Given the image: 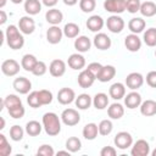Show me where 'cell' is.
<instances>
[{"mask_svg": "<svg viewBox=\"0 0 156 156\" xmlns=\"http://www.w3.org/2000/svg\"><path fill=\"white\" fill-rule=\"evenodd\" d=\"M93 105L96 110H105L108 106V96L105 93H96L93 98Z\"/></svg>", "mask_w": 156, "mask_h": 156, "instance_id": "cell-32", "label": "cell"}, {"mask_svg": "<svg viewBox=\"0 0 156 156\" xmlns=\"http://www.w3.org/2000/svg\"><path fill=\"white\" fill-rule=\"evenodd\" d=\"M67 65H68L72 69H74V71L83 69V68L85 67V57H84L80 52L71 54V55L68 56Z\"/></svg>", "mask_w": 156, "mask_h": 156, "instance_id": "cell-20", "label": "cell"}, {"mask_svg": "<svg viewBox=\"0 0 156 156\" xmlns=\"http://www.w3.org/2000/svg\"><path fill=\"white\" fill-rule=\"evenodd\" d=\"M69 154H71V152H69L67 149H66V150H61V151H57V155H68V156H69Z\"/></svg>", "mask_w": 156, "mask_h": 156, "instance_id": "cell-55", "label": "cell"}, {"mask_svg": "<svg viewBox=\"0 0 156 156\" xmlns=\"http://www.w3.org/2000/svg\"><path fill=\"white\" fill-rule=\"evenodd\" d=\"M74 49L77 50V52H87L90 50L91 48V40L87 37V35H78L76 39H74Z\"/></svg>", "mask_w": 156, "mask_h": 156, "instance_id": "cell-24", "label": "cell"}, {"mask_svg": "<svg viewBox=\"0 0 156 156\" xmlns=\"http://www.w3.org/2000/svg\"><path fill=\"white\" fill-rule=\"evenodd\" d=\"M82 134L84 136V139L87 140H94L98 134H99V127L98 124L95 123H87L84 127H83V130H82Z\"/></svg>", "mask_w": 156, "mask_h": 156, "instance_id": "cell-30", "label": "cell"}, {"mask_svg": "<svg viewBox=\"0 0 156 156\" xmlns=\"http://www.w3.org/2000/svg\"><path fill=\"white\" fill-rule=\"evenodd\" d=\"M105 24H106L107 29L111 33H115V34L121 33L124 29V26H126L123 18L121 16H118V15H111L110 17H107Z\"/></svg>", "mask_w": 156, "mask_h": 156, "instance_id": "cell-5", "label": "cell"}, {"mask_svg": "<svg viewBox=\"0 0 156 156\" xmlns=\"http://www.w3.org/2000/svg\"><path fill=\"white\" fill-rule=\"evenodd\" d=\"M57 1H58V0H41L43 5H44V6H46V7H49V9L54 7V6L57 4Z\"/></svg>", "mask_w": 156, "mask_h": 156, "instance_id": "cell-52", "label": "cell"}, {"mask_svg": "<svg viewBox=\"0 0 156 156\" xmlns=\"http://www.w3.org/2000/svg\"><path fill=\"white\" fill-rule=\"evenodd\" d=\"M26 133L29 135V136H37L41 133V130L44 129L43 128V123H39L38 121L35 119H32L29 122H27L26 124Z\"/></svg>", "mask_w": 156, "mask_h": 156, "instance_id": "cell-33", "label": "cell"}, {"mask_svg": "<svg viewBox=\"0 0 156 156\" xmlns=\"http://www.w3.org/2000/svg\"><path fill=\"white\" fill-rule=\"evenodd\" d=\"M93 44L99 50H107V49L111 48L112 41H111V38L107 34L99 32V33L95 34V37L93 39Z\"/></svg>", "mask_w": 156, "mask_h": 156, "instance_id": "cell-17", "label": "cell"}, {"mask_svg": "<svg viewBox=\"0 0 156 156\" xmlns=\"http://www.w3.org/2000/svg\"><path fill=\"white\" fill-rule=\"evenodd\" d=\"M6 21H7V15H6V12H5L4 10H0V24H1V26L5 24Z\"/></svg>", "mask_w": 156, "mask_h": 156, "instance_id": "cell-53", "label": "cell"}, {"mask_svg": "<svg viewBox=\"0 0 156 156\" xmlns=\"http://www.w3.org/2000/svg\"><path fill=\"white\" fill-rule=\"evenodd\" d=\"M150 152H151L150 144L144 139H139L135 143H133L132 149H130L132 156H147Z\"/></svg>", "mask_w": 156, "mask_h": 156, "instance_id": "cell-8", "label": "cell"}, {"mask_svg": "<svg viewBox=\"0 0 156 156\" xmlns=\"http://www.w3.org/2000/svg\"><path fill=\"white\" fill-rule=\"evenodd\" d=\"M38 62V58L33 55V54H26L22 56V60H21V66L24 71L27 72H32L34 66L37 65Z\"/></svg>", "mask_w": 156, "mask_h": 156, "instance_id": "cell-34", "label": "cell"}, {"mask_svg": "<svg viewBox=\"0 0 156 156\" xmlns=\"http://www.w3.org/2000/svg\"><path fill=\"white\" fill-rule=\"evenodd\" d=\"M98 127H99V134L100 135H104V136L111 134V132L113 129V124H112L111 119H102L98 124Z\"/></svg>", "mask_w": 156, "mask_h": 156, "instance_id": "cell-40", "label": "cell"}, {"mask_svg": "<svg viewBox=\"0 0 156 156\" xmlns=\"http://www.w3.org/2000/svg\"><path fill=\"white\" fill-rule=\"evenodd\" d=\"M5 40L10 49L12 50H20L24 45V37L23 33L20 30L18 26L10 24L5 29Z\"/></svg>", "mask_w": 156, "mask_h": 156, "instance_id": "cell-1", "label": "cell"}, {"mask_svg": "<svg viewBox=\"0 0 156 156\" xmlns=\"http://www.w3.org/2000/svg\"><path fill=\"white\" fill-rule=\"evenodd\" d=\"M65 146L71 154H74V152H78L82 149V141H80V139L78 136H69L66 140V145Z\"/></svg>", "mask_w": 156, "mask_h": 156, "instance_id": "cell-36", "label": "cell"}, {"mask_svg": "<svg viewBox=\"0 0 156 156\" xmlns=\"http://www.w3.org/2000/svg\"><path fill=\"white\" fill-rule=\"evenodd\" d=\"M12 4H16V5H18V4H21V2H23L24 0H10Z\"/></svg>", "mask_w": 156, "mask_h": 156, "instance_id": "cell-57", "label": "cell"}, {"mask_svg": "<svg viewBox=\"0 0 156 156\" xmlns=\"http://www.w3.org/2000/svg\"><path fill=\"white\" fill-rule=\"evenodd\" d=\"M95 77L99 74V72L101 71V68H102V65L101 63H99V62H91V63H89L88 65V67H87Z\"/></svg>", "mask_w": 156, "mask_h": 156, "instance_id": "cell-50", "label": "cell"}, {"mask_svg": "<svg viewBox=\"0 0 156 156\" xmlns=\"http://www.w3.org/2000/svg\"><path fill=\"white\" fill-rule=\"evenodd\" d=\"M139 12L144 17H152L156 15V4L152 1H144L140 5Z\"/></svg>", "mask_w": 156, "mask_h": 156, "instance_id": "cell-35", "label": "cell"}, {"mask_svg": "<svg viewBox=\"0 0 156 156\" xmlns=\"http://www.w3.org/2000/svg\"><path fill=\"white\" fill-rule=\"evenodd\" d=\"M24 132H26V129H23L21 126L13 124V126L10 128V138H11L13 141H21V140L23 139Z\"/></svg>", "mask_w": 156, "mask_h": 156, "instance_id": "cell-39", "label": "cell"}, {"mask_svg": "<svg viewBox=\"0 0 156 156\" xmlns=\"http://www.w3.org/2000/svg\"><path fill=\"white\" fill-rule=\"evenodd\" d=\"M139 108H140V113L145 117L155 116L156 115V101L151 100V99H147V100L141 102Z\"/></svg>", "mask_w": 156, "mask_h": 156, "instance_id": "cell-25", "label": "cell"}, {"mask_svg": "<svg viewBox=\"0 0 156 156\" xmlns=\"http://www.w3.org/2000/svg\"><path fill=\"white\" fill-rule=\"evenodd\" d=\"M124 84L128 89L130 90H138L139 88L143 87L144 84V77L141 73L139 72H132L129 73L127 77H126V80H124Z\"/></svg>", "mask_w": 156, "mask_h": 156, "instance_id": "cell-7", "label": "cell"}, {"mask_svg": "<svg viewBox=\"0 0 156 156\" xmlns=\"http://www.w3.org/2000/svg\"><path fill=\"white\" fill-rule=\"evenodd\" d=\"M27 102L30 107L33 108H38L40 107V100H39V95H38V90H34V91H30L27 96Z\"/></svg>", "mask_w": 156, "mask_h": 156, "instance_id": "cell-44", "label": "cell"}, {"mask_svg": "<svg viewBox=\"0 0 156 156\" xmlns=\"http://www.w3.org/2000/svg\"><path fill=\"white\" fill-rule=\"evenodd\" d=\"M45 20L48 23H50L51 26H58L62 20H63V13L58 10V9H55V7H51L46 11L45 13Z\"/></svg>", "mask_w": 156, "mask_h": 156, "instance_id": "cell-23", "label": "cell"}, {"mask_svg": "<svg viewBox=\"0 0 156 156\" xmlns=\"http://www.w3.org/2000/svg\"><path fill=\"white\" fill-rule=\"evenodd\" d=\"M104 9L112 15H119L126 11V0H105Z\"/></svg>", "mask_w": 156, "mask_h": 156, "instance_id": "cell-9", "label": "cell"}, {"mask_svg": "<svg viewBox=\"0 0 156 156\" xmlns=\"http://www.w3.org/2000/svg\"><path fill=\"white\" fill-rule=\"evenodd\" d=\"M155 56H156V50H155Z\"/></svg>", "mask_w": 156, "mask_h": 156, "instance_id": "cell-60", "label": "cell"}, {"mask_svg": "<svg viewBox=\"0 0 156 156\" xmlns=\"http://www.w3.org/2000/svg\"><path fill=\"white\" fill-rule=\"evenodd\" d=\"M61 117H58L55 112H46L41 118L43 128L45 133L50 136H56L61 132Z\"/></svg>", "mask_w": 156, "mask_h": 156, "instance_id": "cell-2", "label": "cell"}, {"mask_svg": "<svg viewBox=\"0 0 156 156\" xmlns=\"http://www.w3.org/2000/svg\"><path fill=\"white\" fill-rule=\"evenodd\" d=\"M41 4L39 0H24V11L29 16H35L41 11Z\"/></svg>", "mask_w": 156, "mask_h": 156, "instance_id": "cell-29", "label": "cell"}, {"mask_svg": "<svg viewBox=\"0 0 156 156\" xmlns=\"http://www.w3.org/2000/svg\"><path fill=\"white\" fill-rule=\"evenodd\" d=\"M5 128V119L4 117H1V126H0V129H4Z\"/></svg>", "mask_w": 156, "mask_h": 156, "instance_id": "cell-58", "label": "cell"}, {"mask_svg": "<svg viewBox=\"0 0 156 156\" xmlns=\"http://www.w3.org/2000/svg\"><path fill=\"white\" fill-rule=\"evenodd\" d=\"M63 30V35L66 38H69V39H76L78 35H79V32H80V28L77 23L74 22H68L65 24V27L62 28Z\"/></svg>", "mask_w": 156, "mask_h": 156, "instance_id": "cell-31", "label": "cell"}, {"mask_svg": "<svg viewBox=\"0 0 156 156\" xmlns=\"http://www.w3.org/2000/svg\"><path fill=\"white\" fill-rule=\"evenodd\" d=\"M143 40H144V43H145L147 46H150V48L156 46V28L151 27V28L146 29V30L144 32Z\"/></svg>", "mask_w": 156, "mask_h": 156, "instance_id": "cell-38", "label": "cell"}, {"mask_svg": "<svg viewBox=\"0 0 156 156\" xmlns=\"http://www.w3.org/2000/svg\"><path fill=\"white\" fill-rule=\"evenodd\" d=\"M107 115L111 119H119L124 115V107L119 102H113L107 107Z\"/></svg>", "mask_w": 156, "mask_h": 156, "instance_id": "cell-28", "label": "cell"}, {"mask_svg": "<svg viewBox=\"0 0 156 156\" xmlns=\"http://www.w3.org/2000/svg\"><path fill=\"white\" fill-rule=\"evenodd\" d=\"M63 37V30L58 26H51L46 30V40L49 44L56 45L62 40Z\"/></svg>", "mask_w": 156, "mask_h": 156, "instance_id": "cell-16", "label": "cell"}, {"mask_svg": "<svg viewBox=\"0 0 156 156\" xmlns=\"http://www.w3.org/2000/svg\"><path fill=\"white\" fill-rule=\"evenodd\" d=\"M117 150L113 146H104L100 150V155L101 156H116Z\"/></svg>", "mask_w": 156, "mask_h": 156, "instance_id": "cell-51", "label": "cell"}, {"mask_svg": "<svg viewBox=\"0 0 156 156\" xmlns=\"http://www.w3.org/2000/svg\"><path fill=\"white\" fill-rule=\"evenodd\" d=\"M18 28H20V30L23 34L29 35V34H32L35 30V22H34V20L29 15L23 16L18 21Z\"/></svg>", "mask_w": 156, "mask_h": 156, "instance_id": "cell-15", "label": "cell"}, {"mask_svg": "<svg viewBox=\"0 0 156 156\" xmlns=\"http://www.w3.org/2000/svg\"><path fill=\"white\" fill-rule=\"evenodd\" d=\"M115 76H116V68H115V66H112V65H105V66H102L101 71L96 76V79L99 82H101V83H107L112 78H115Z\"/></svg>", "mask_w": 156, "mask_h": 156, "instance_id": "cell-21", "label": "cell"}, {"mask_svg": "<svg viewBox=\"0 0 156 156\" xmlns=\"http://www.w3.org/2000/svg\"><path fill=\"white\" fill-rule=\"evenodd\" d=\"M46 71H48L46 63H45L44 61H39V60H38L37 65L34 66V68H33V71H32L30 73L34 74V76H37V77H41V76H44V74L46 73Z\"/></svg>", "mask_w": 156, "mask_h": 156, "instance_id": "cell-45", "label": "cell"}, {"mask_svg": "<svg viewBox=\"0 0 156 156\" xmlns=\"http://www.w3.org/2000/svg\"><path fill=\"white\" fill-rule=\"evenodd\" d=\"M21 68H22V66L13 58H7V60L2 61V63H1V72L7 77H13V76L18 74Z\"/></svg>", "mask_w": 156, "mask_h": 156, "instance_id": "cell-6", "label": "cell"}, {"mask_svg": "<svg viewBox=\"0 0 156 156\" xmlns=\"http://www.w3.org/2000/svg\"><path fill=\"white\" fill-rule=\"evenodd\" d=\"M62 1H63V4L67 5V6H74V5L78 2V0H62Z\"/></svg>", "mask_w": 156, "mask_h": 156, "instance_id": "cell-54", "label": "cell"}, {"mask_svg": "<svg viewBox=\"0 0 156 156\" xmlns=\"http://www.w3.org/2000/svg\"><path fill=\"white\" fill-rule=\"evenodd\" d=\"M79 7L83 12L90 13L95 10L96 7V1L95 0H79Z\"/></svg>", "mask_w": 156, "mask_h": 156, "instance_id": "cell-43", "label": "cell"}, {"mask_svg": "<svg viewBox=\"0 0 156 156\" xmlns=\"http://www.w3.org/2000/svg\"><path fill=\"white\" fill-rule=\"evenodd\" d=\"M146 84L151 88H156V71H150L146 74Z\"/></svg>", "mask_w": 156, "mask_h": 156, "instance_id": "cell-49", "label": "cell"}, {"mask_svg": "<svg viewBox=\"0 0 156 156\" xmlns=\"http://www.w3.org/2000/svg\"><path fill=\"white\" fill-rule=\"evenodd\" d=\"M4 105H5L4 107H6L7 111H9V110H11L13 107H17V106H21L23 104H22V100L20 99V96H17L16 94H9L4 99Z\"/></svg>", "mask_w": 156, "mask_h": 156, "instance_id": "cell-37", "label": "cell"}, {"mask_svg": "<svg viewBox=\"0 0 156 156\" xmlns=\"http://www.w3.org/2000/svg\"><path fill=\"white\" fill-rule=\"evenodd\" d=\"M113 143H115V146H117V149L126 150L128 147H132V145H133V136H132V134L129 132L122 130V132H118L115 135Z\"/></svg>", "mask_w": 156, "mask_h": 156, "instance_id": "cell-4", "label": "cell"}, {"mask_svg": "<svg viewBox=\"0 0 156 156\" xmlns=\"http://www.w3.org/2000/svg\"><path fill=\"white\" fill-rule=\"evenodd\" d=\"M38 95H39V100H40V105L44 106V105H50L52 102V93L50 90H46V89H40L38 90Z\"/></svg>", "mask_w": 156, "mask_h": 156, "instance_id": "cell-41", "label": "cell"}, {"mask_svg": "<svg viewBox=\"0 0 156 156\" xmlns=\"http://www.w3.org/2000/svg\"><path fill=\"white\" fill-rule=\"evenodd\" d=\"M124 46L130 52H136L141 48V39L138 37V34L130 33L124 38Z\"/></svg>", "mask_w": 156, "mask_h": 156, "instance_id": "cell-19", "label": "cell"}, {"mask_svg": "<svg viewBox=\"0 0 156 156\" xmlns=\"http://www.w3.org/2000/svg\"><path fill=\"white\" fill-rule=\"evenodd\" d=\"M56 99L61 105H69L76 100V93L71 88H61L57 93Z\"/></svg>", "mask_w": 156, "mask_h": 156, "instance_id": "cell-14", "label": "cell"}, {"mask_svg": "<svg viewBox=\"0 0 156 156\" xmlns=\"http://www.w3.org/2000/svg\"><path fill=\"white\" fill-rule=\"evenodd\" d=\"M7 112H9V115H10L12 118H15V119H20V118H22V117L24 116L26 110H24L23 105H21V106H17V107H13V108L9 110Z\"/></svg>", "mask_w": 156, "mask_h": 156, "instance_id": "cell-48", "label": "cell"}, {"mask_svg": "<svg viewBox=\"0 0 156 156\" xmlns=\"http://www.w3.org/2000/svg\"><path fill=\"white\" fill-rule=\"evenodd\" d=\"M85 26H87V28H88L90 32L99 33V32L102 29V27L105 26V21H104V18H102L101 16H99V15H91V16L87 20Z\"/></svg>", "mask_w": 156, "mask_h": 156, "instance_id": "cell-18", "label": "cell"}, {"mask_svg": "<svg viewBox=\"0 0 156 156\" xmlns=\"http://www.w3.org/2000/svg\"><path fill=\"white\" fill-rule=\"evenodd\" d=\"M49 73L55 78L62 77L66 73V62L60 58L52 60L49 65Z\"/></svg>", "mask_w": 156, "mask_h": 156, "instance_id": "cell-11", "label": "cell"}, {"mask_svg": "<svg viewBox=\"0 0 156 156\" xmlns=\"http://www.w3.org/2000/svg\"><path fill=\"white\" fill-rule=\"evenodd\" d=\"M74 104H76V107H78V110H88L93 105V98L89 94L83 93L76 96Z\"/></svg>", "mask_w": 156, "mask_h": 156, "instance_id": "cell-27", "label": "cell"}, {"mask_svg": "<svg viewBox=\"0 0 156 156\" xmlns=\"http://www.w3.org/2000/svg\"><path fill=\"white\" fill-rule=\"evenodd\" d=\"M37 155L38 156H54L55 155V150L52 149L51 145L49 144H43L39 146V149L37 150Z\"/></svg>", "mask_w": 156, "mask_h": 156, "instance_id": "cell-47", "label": "cell"}, {"mask_svg": "<svg viewBox=\"0 0 156 156\" xmlns=\"http://www.w3.org/2000/svg\"><path fill=\"white\" fill-rule=\"evenodd\" d=\"M95 79H96V77H95L88 68L82 69L80 73L78 74V78H77V80H78V85H79L80 88H83V89H88V88H90V87L94 84Z\"/></svg>", "mask_w": 156, "mask_h": 156, "instance_id": "cell-10", "label": "cell"}, {"mask_svg": "<svg viewBox=\"0 0 156 156\" xmlns=\"http://www.w3.org/2000/svg\"><path fill=\"white\" fill-rule=\"evenodd\" d=\"M6 2H7V0H0V9H2L6 5Z\"/></svg>", "mask_w": 156, "mask_h": 156, "instance_id": "cell-56", "label": "cell"}, {"mask_svg": "<svg viewBox=\"0 0 156 156\" xmlns=\"http://www.w3.org/2000/svg\"><path fill=\"white\" fill-rule=\"evenodd\" d=\"M140 0H126V10L129 13H136L140 10Z\"/></svg>", "mask_w": 156, "mask_h": 156, "instance_id": "cell-46", "label": "cell"}, {"mask_svg": "<svg viewBox=\"0 0 156 156\" xmlns=\"http://www.w3.org/2000/svg\"><path fill=\"white\" fill-rule=\"evenodd\" d=\"M150 154H151L152 156H156V149H154V150H152V151H151Z\"/></svg>", "mask_w": 156, "mask_h": 156, "instance_id": "cell-59", "label": "cell"}, {"mask_svg": "<svg viewBox=\"0 0 156 156\" xmlns=\"http://www.w3.org/2000/svg\"><path fill=\"white\" fill-rule=\"evenodd\" d=\"M61 121L65 126H68V127H73V126H77L79 122H80V115L78 112V110L76 108H65L61 113Z\"/></svg>", "mask_w": 156, "mask_h": 156, "instance_id": "cell-3", "label": "cell"}, {"mask_svg": "<svg viewBox=\"0 0 156 156\" xmlns=\"http://www.w3.org/2000/svg\"><path fill=\"white\" fill-rule=\"evenodd\" d=\"M12 87L13 89L18 93V94H22V95H26L32 89V82L26 78V77H17L13 83H12Z\"/></svg>", "mask_w": 156, "mask_h": 156, "instance_id": "cell-12", "label": "cell"}, {"mask_svg": "<svg viewBox=\"0 0 156 156\" xmlns=\"http://www.w3.org/2000/svg\"><path fill=\"white\" fill-rule=\"evenodd\" d=\"M123 99H124V106L127 108H129V110H134V108L139 107L141 105V102H143L141 95L136 90H132Z\"/></svg>", "mask_w": 156, "mask_h": 156, "instance_id": "cell-13", "label": "cell"}, {"mask_svg": "<svg viewBox=\"0 0 156 156\" xmlns=\"http://www.w3.org/2000/svg\"><path fill=\"white\" fill-rule=\"evenodd\" d=\"M12 152V147L10 145V143L7 141L6 136L1 133L0 134V155L1 156H9Z\"/></svg>", "mask_w": 156, "mask_h": 156, "instance_id": "cell-42", "label": "cell"}, {"mask_svg": "<svg viewBox=\"0 0 156 156\" xmlns=\"http://www.w3.org/2000/svg\"><path fill=\"white\" fill-rule=\"evenodd\" d=\"M108 95H110V98H112L116 101L123 99L126 96V84H123L121 82L113 83L108 89Z\"/></svg>", "mask_w": 156, "mask_h": 156, "instance_id": "cell-22", "label": "cell"}, {"mask_svg": "<svg viewBox=\"0 0 156 156\" xmlns=\"http://www.w3.org/2000/svg\"><path fill=\"white\" fill-rule=\"evenodd\" d=\"M145 27H146V22L141 17H134L128 22V29L134 34H139L144 32Z\"/></svg>", "mask_w": 156, "mask_h": 156, "instance_id": "cell-26", "label": "cell"}]
</instances>
